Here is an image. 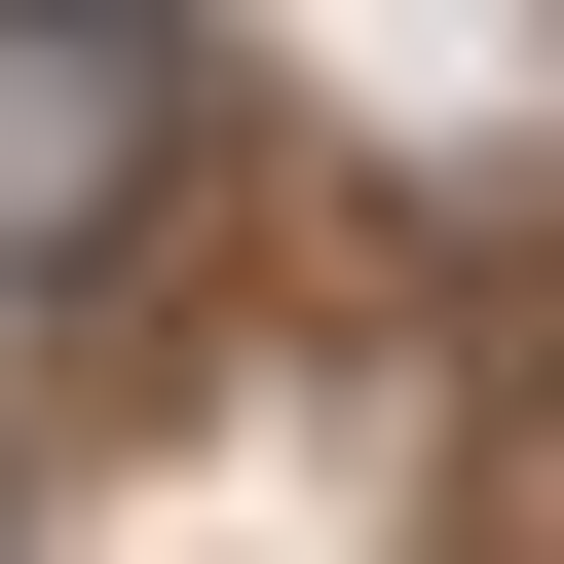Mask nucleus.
Wrapping results in <instances>:
<instances>
[{
  "label": "nucleus",
  "instance_id": "f257e3e1",
  "mask_svg": "<svg viewBox=\"0 0 564 564\" xmlns=\"http://www.w3.org/2000/svg\"><path fill=\"white\" fill-rule=\"evenodd\" d=\"M151 151H188V0H0V302H39V263H113Z\"/></svg>",
  "mask_w": 564,
  "mask_h": 564
}]
</instances>
